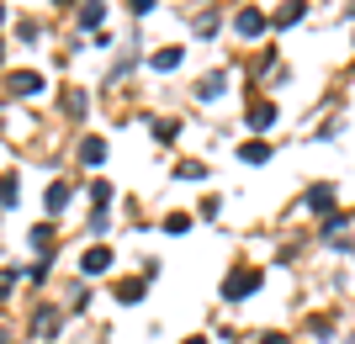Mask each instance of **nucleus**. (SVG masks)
I'll return each mask as SVG.
<instances>
[{
    "mask_svg": "<svg viewBox=\"0 0 355 344\" xmlns=\"http://www.w3.org/2000/svg\"><path fill=\"white\" fill-rule=\"evenodd\" d=\"M254 286H260V270H234V275H228V286H223V297L239 302V297H250Z\"/></svg>",
    "mask_w": 355,
    "mask_h": 344,
    "instance_id": "1",
    "label": "nucleus"
},
{
    "mask_svg": "<svg viewBox=\"0 0 355 344\" xmlns=\"http://www.w3.org/2000/svg\"><path fill=\"white\" fill-rule=\"evenodd\" d=\"M11 90H16V96H37V90H43V75L21 69V75H11Z\"/></svg>",
    "mask_w": 355,
    "mask_h": 344,
    "instance_id": "2",
    "label": "nucleus"
},
{
    "mask_svg": "<svg viewBox=\"0 0 355 344\" xmlns=\"http://www.w3.org/2000/svg\"><path fill=\"white\" fill-rule=\"evenodd\" d=\"M308 207L313 212H329V207H334V185H313V191H308Z\"/></svg>",
    "mask_w": 355,
    "mask_h": 344,
    "instance_id": "3",
    "label": "nucleus"
},
{
    "mask_svg": "<svg viewBox=\"0 0 355 344\" xmlns=\"http://www.w3.org/2000/svg\"><path fill=\"white\" fill-rule=\"evenodd\" d=\"M239 159H244V165H266V159H270V149L260 143V138H254V143H244V149H239Z\"/></svg>",
    "mask_w": 355,
    "mask_h": 344,
    "instance_id": "4",
    "label": "nucleus"
},
{
    "mask_svg": "<svg viewBox=\"0 0 355 344\" xmlns=\"http://www.w3.org/2000/svg\"><path fill=\"white\" fill-rule=\"evenodd\" d=\"M239 32H244V37L266 32V16H260V11H239Z\"/></svg>",
    "mask_w": 355,
    "mask_h": 344,
    "instance_id": "5",
    "label": "nucleus"
},
{
    "mask_svg": "<svg viewBox=\"0 0 355 344\" xmlns=\"http://www.w3.org/2000/svg\"><path fill=\"white\" fill-rule=\"evenodd\" d=\"M101 154H106L101 138H85V143H80V159H85V165H101Z\"/></svg>",
    "mask_w": 355,
    "mask_h": 344,
    "instance_id": "6",
    "label": "nucleus"
},
{
    "mask_svg": "<svg viewBox=\"0 0 355 344\" xmlns=\"http://www.w3.org/2000/svg\"><path fill=\"white\" fill-rule=\"evenodd\" d=\"M80 265H85V270H90V275H101V270H106V265H112V255H106V249H90V255H85V260H80Z\"/></svg>",
    "mask_w": 355,
    "mask_h": 344,
    "instance_id": "7",
    "label": "nucleus"
},
{
    "mask_svg": "<svg viewBox=\"0 0 355 344\" xmlns=\"http://www.w3.org/2000/svg\"><path fill=\"white\" fill-rule=\"evenodd\" d=\"M101 16H106V6H101V0H90L85 11H80V27H101Z\"/></svg>",
    "mask_w": 355,
    "mask_h": 344,
    "instance_id": "8",
    "label": "nucleus"
},
{
    "mask_svg": "<svg viewBox=\"0 0 355 344\" xmlns=\"http://www.w3.org/2000/svg\"><path fill=\"white\" fill-rule=\"evenodd\" d=\"M148 64H154V69H175V64H180V48H159Z\"/></svg>",
    "mask_w": 355,
    "mask_h": 344,
    "instance_id": "9",
    "label": "nucleus"
},
{
    "mask_svg": "<svg viewBox=\"0 0 355 344\" xmlns=\"http://www.w3.org/2000/svg\"><path fill=\"white\" fill-rule=\"evenodd\" d=\"M250 122H254V127H270V122H276V106H270V101H260V106L250 111Z\"/></svg>",
    "mask_w": 355,
    "mask_h": 344,
    "instance_id": "10",
    "label": "nucleus"
},
{
    "mask_svg": "<svg viewBox=\"0 0 355 344\" xmlns=\"http://www.w3.org/2000/svg\"><path fill=\"white\" fill-rule=\"evenodd\" d=\"M276 21H282V27H292V21H302V0H286V6H282V16H276Z\"/></svg>",
    "mask_w": 355,
    "mask_h": 344,
    "instance_id": "11",
    "label": "nucleus"
},
{
    "mask_svg": "<svg viewBox=\"0 0 355 344\" xmlns=\"http://www.w3.org/2000/svg\"><path fill=\"white\" fill-rule=\"evenodd\" d=\"M138 297H144V281H122L117 286V302H138Z\"/></svg>",
    "mask_w": 355,
    "mask_h": 344,
    "instance_id": "12",
    "label": "nucleus"
},
{
    "mask_svg": "<svg viewBox=\"0 0 355 344\" xmlns=\"http://www.w3.org/2000/svg\"><path fill=\"white\" fill-rule=\"evenodd\" d=\"M0 201H6V207L16 201V180H11V175H0Z\"/></svg>",
    "mask_w": 355,
    "mask_h": 344,
    "instance_id": "13",
    "label": "nucleus"
},
{
    "mask_svg": "<svg viewBox=\"0 0 355 344\" xmlns=\"http://www.w3.org/2000/svg\"><path fill=\"white\" fill-rule=\"evenodd\" d=\"M64 201H69V191H64V185H53V191H48V212H59Z\"/></svg>",
    "mask_w": 355,
    "mask_h": 344,
    "instance_id": "14",
    "label": "nucleus"
},
{
    "mask_svg": "<svg viewBox=\"0 0 355 344\" xmlns=\"http://www.w3.org/2000/svg\"><path fill=\"white\" fill-rule=\"evenodd\" d=\"M148 6H154V0H128V11H138V16H144Z\"/></svg>",
    "mask_w": 355,
    "mask_h": 344,
    "instance_id": "15",
    "label": "nucleus"
},
{
    "mask_svg": "<svg viewBox=\"0 0 355 344\" xmlns=\"http://www.w3.org/2000/svg\"><path fill=\"white\" fill-rule=\"evenodd\" d=\"M186 344H207V339H186Z\"/></svg>",
    "mask_w": 355,
    "mask_h": 344,
    "instance_id": "16",
    "label": "nucleus"
}]
</instances>
